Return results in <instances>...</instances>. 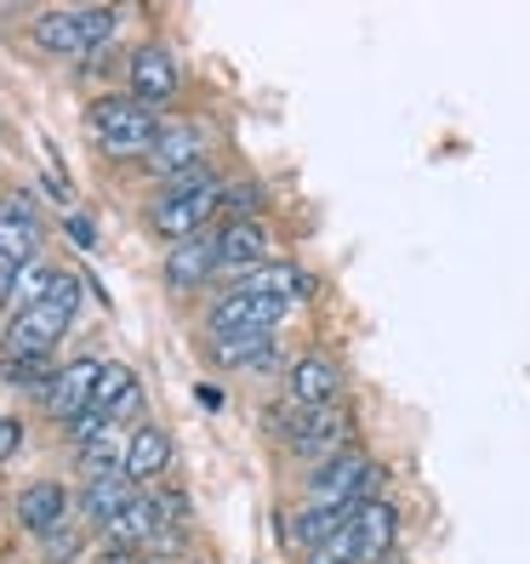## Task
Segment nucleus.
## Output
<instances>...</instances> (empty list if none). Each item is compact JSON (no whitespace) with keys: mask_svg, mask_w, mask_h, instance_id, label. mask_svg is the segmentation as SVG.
<instances>
[{"mask_svg":"<svg viewBox=\"0 0 530 564\" xmlns=\"http://www.w3.org/2000/svg\"><path fill=\"white\" fill-rule=\"evenodd\" d=\"M7 382H29V388H41L46 382V359H23V354H7Z\"/></svg>","mask_w":530,"mask_h":564,"instance_id":"a878e982","label":"nucleus"},{"mask_svg":"<svg viewBox=\"0 0 530 564\" xmlns=\"http://www.w3.org/2000/svg\"><path fill=\"white\" fill-rule=\"evenodd\" d=\"M75 553H80V536H75V530H63V524H57L52 536H46V558H52V564H69Z\"/></svg>","mask_w":530,"mask_h":564,"instance_id":"bb28decb","label":"nucleus"},{"mask_svg":"<svg viewBox=\"0 0 530 564\" xmlns=\"http://www.w3.org/2000/svg\"><path fill=\"white\" fill-rule=\"evenodd\" d=\"M35 251H41V217L23 194H7V200H0V269L18 274L35 262Z\"/></svg>","mask_w":530,"mask_h":564,"instance_id":"1a4fd4ad","label":"nucleus"},{"mask_svg":"<svg viewBox=\"0 0 530 564\" xmlns=\"http://www.w3.org/2000/svg\"><path fill=\"white\" fill-rule=\"evenodd\" d=\"M120 29L115 7H63V12H41L35 18V41L57 57H80V52H97L109 35Z\"/></svg>","mask_w":530,"mask_h":564,"instance_id":"39448f33","label":"nucleus"},{"mask_svg":"<svg viewBox=\"0 0 530 564\" xmlns=\"http://www.w3.org/2000/svg\"><path fill=\"white\" fill-rule=\"evenodd\" d=\"M212 348H217L223 365H235V371H251V377L280 371V365H285V354H280L274 337H240V343H212Z\"/></svg>","mask_w":530,"mask_h":564,"instance_id":"412c9836","label":"nucleus"},{"mask_svg":"<svg viewBox=\"0 0 530 564\" xmlns=\"http://www.w3.org/2000/svg\"><path fill=\"white\" fill-rule=\"evenodd\" d=\"M154 530H160V502L154 496H138V502L109 524V536H115V547H131V542H149Z\"/></svg>","mask_w":530,"mask_h":564,"instance_id":"5701e85b","label":"nucleus"},{"mask_svg":"<svg viewBox=\"0 0 530 564\" xmlns=\"http://www.w3.org/2000/svg\"><path fill=\"white\" fill-rule=\"evenodd\" d=\"M262 262H269V228L257 217L217 228V274H251Z\"/></svg>","mask_w":530,"mask_h":564,"instance_id":"9b49d317","label":"nucleus"},{"mask_svg":"<svg viewBox=\"0 0 530 564\" xmlns=\"http://www.w3.org/2000/svg\"><path fill=\"white\" fill-rule=\"evenodd\" d=\"M217 206H223V183H206V188H165L160 200H154V235L165 240V246H183V240H194V235H206L212 228V217H217Z\"/></svg>","mask_w":530,"mask_h":564,"instance_id":"0eeeda50","label":"nucleus"},{"mask_svg":"<svg viewBox=\"0 0 530 564\" xmlns=\"http://www.w3.org/2000/svg\"><path fill=\"white\" fill-rule=\"evenodd\" d=\"M165 462H172V440H165L154 422H143L138 434L126 440V479H131V485H143V479L165 474Z\"/></svg>","mask_w":530,"mask_h":564,"instance_id":"aec40b11","label":"nucleus"},{"mask_svg":"<svg viewBox=\"0 0 530 564\" xmlns=\"http://www.w3.org/2000/svg\"><path fill=\"white\" fill-rule=\"evenodd\" d=\"M285 388H291V400L296 405H337V393H343V365L331 359V354H303V359H291V371H285Z\"/></svg>","mask_w":530,"mask_h":564,"instance_id":"9d476101","label":"nucleus"},{"mask_svg":"<svg viewBox=\"0 0 530 564\" xmlns=\"http://www.w3.org/2000/svg\"><path fill=\"white\" fill-rule=\"evenodd\" d=\"M97 564H143V558H138V553H131V547H109V553H104V558H97Z\"/></svg>","mask_w":530,"mask_h":564,"instance_id":"c756f323","label":"nucleus"},{"mask_svg":"<svg viewBox=\"0 0 530 564\" xmlns=\"http://www.w3.org/2000/svg\"><path fill=\"white\" fill-rule=\"evenodd\" d=\"M149 165L160 177H183L206 165V131L201 126H160V143L149 149Z\"/></svg>","mask_w":530,"mask_h":564,"instance_id":"ddd939ff","label":"nucleus"},{"mask_svg":"<svg viewBox=\"0 0 530 564\" xmlns=\"http://www.w3.org/2000/svg\"><path fill=\"white\" fill-rule=\"evenodd\" d=\"M52 280H57V269H46V262H29V269H18V280H12L18 314H23V308H41L46 296H52Z\"/></svg>","mask_w":530,"mask_h":564,"instance_id":"b1692460","label":"nucleus"},{"mask_svg":"<svg viewBox=\"0 0 530 564\" xmlns=\"http://www.w3.org/2000/svg\"><path fill=\"white\" fill-rule=\"evenodd\" d=\"M18 519H23L29 530H41V536H52V530L69 519V490H63L57 479L29 485V490L18 496Z\"/></svg>","mask_w":530,"mask_h":564,"instance_id":"f3484780","label":"nucleus"},{"mask_svg":"<svg viewBox=\"0 0 530 564\" xmlns=\"http://www.w3.org/2000/svg\"><path fill=\"white\" fill-rule=\"evenodd\" d=\"M91 131L109 154H149L160 143V120L138 97H104V104H91Z\"/></svg>","mask_w":530,"mask_h":564,"instance_id":"423d86ee","label":"nucleus"},{"mask_svg":"<svg viewBox=\"0 0 530 564\" xmlns=\"http://www.w3.org/2000/svg\"><path fill=\"white\" fill-rule=\"evenodd\" d=\"M235 291L246 296H274V303H296V296H309V274L291 269V262H262V269L240 274Z\"/></svg>","mask_w":530,"mask_h":564,"instance_id":"6ab92c4d","label":"nucleus"},{"mask_svg":"<svg viewBox=\"0 0 530 564\" xmlns=\"http://www.w3.org/2000/svg\"><path fill=\"white\" fill-rule=\"evenodd\" d=\"M143 405V388H138V377L126 371V365H104V371H97V388H91V411L97 416H109V422H120V416H131Z\"/></svg>","mask_w":530,"mask_h":564,"instance_id":"dca6fc26","label":"nucleus"},{"mask_svg":"<svg viewBox=\"0 0 530 564\" xmlns=\"http://www.w3.org/2000/svg\"><path fill=\"white\" fill-rule=\"evenodd\" d=\"M69 240H75V246H97V235H91L86 217H69Z\"/></svg>","mask_w":530,"mask_h":564,"instance_id":"c85d7f7f","label":"nucleus"},{"mask_svg":"<svg viewBox=\"0 0 530 564\" xmlns=\"http://www.w3.org/2000/svg\"><path fill=\"white\" fill-rule=\"evenodd\" d=\"M393 530H400V508H393L388 496H377V502L359 508L331 542H320L303 564H382L393 553Z\"/></svg>","mask_w":530,"mask_h":564,"instance_id":"f257e3e1","label":"nucleus"},{"mask_svg":"<svg viewBox=\"0 0 530 564\" xmlns=\"http://www.w3.org/2000/svg\"><path fill=\"white\" fill-rule=\"evenodd\" d=\"M75 308H80V274L57 269V280H52V296H46V303H41V308H23V314L7 325V354L46 359V354L57 348V337L69 330Z\"/></svg>","mask_w":530,"mask_h":564,"instance_id":"f03ea898","label":"nucleus"},{"mask_svg":"<svg viewBox=\"0 0 530 564\" xmlns=\"http://www.w3.org/2000/svg\"><path fill=\"white\" fill-rule=\"evenodd\" d=\"M97 371H104V359H75V365H63V371H57V388H52V411L69 416V422H75L80 411H91Z\"/></svg>","mask_w":530,"mask_h":564,"instance_id":"a211bd4d","label":"nucleus"},{"mask_svg":"<svg viewBox=\"0 0 530 564\" xmlns=\"http://www.w3.org/2000/svg\"><path fill=\"white\" fill-rule=\"evenodd\" d=\"M131 97H138L143 109H160V104H172L177 97V63L165 46H138L131 52Z\"/></svg>","mask_w":530,"mask_h":564,"instance_id":"f8f14e48","label":"nucleus"},{"mask_svg":"<svg viewBox=\"0 0 530 564\" xmlns=\"http://www.w3.org/2000/svg\"><path fill=\"white\" fill-rule=\"evenodd\" d=\"M257 206H262V183H251V177L246 183H223V206H217L223 217L246 223V212H257Z\"/></svg>","mask_w":530,"mask_h":564,"instance_id":"393cba45","label":"nucleus"},{"mask_svg":"<svg viewBox=\"0 0 530 564\" xmlns=\"http://www.w3.org/2000/svg\"><path fill=\"white\" fill-rule=\"evenodd\" d=\"M354 513H359V508H303V513L291 519V542L303 547V553H314L320 542L337 536V530H343Z\"/></svg>","mask_w":530,"mask_h":564,"instance_id":"4be33fe9","label":"nucleus"},{"mask_svg":"<svg viewBox=\"0 0 530 564\" xmlns=\"http://www.w3.org/2000/svg\"><path fill=\"white\" fill-rule=\"evenodd\" d=\"M291 314V303H274V296H246V291H228L223 303H212L206 330L212 343H240V337H274V325Z\"/></svg>","mask_w":530,"mask_h":564,"instance_id":"6e6552de","label":"nucleus"},{"mask_svg":"<svg viewBox=\"0 0 530 564\" xmlns=\"http://www.w3.org/2000/svg\"><path fill=\"white\" fill-rule=\"evenodd\" d=\"M269 427L296 451V456H309V462H325V456H337V451H348V416L337 411V405H296V400H285V405H274L269 411Z\"/></svg>","mask_w":530,"mask_h":564,"instance_id":"20e7f679","label":"nucleus"},{"mask_svg":"<svg viewBox=\"0 0 530 564\" xmlns=\"http://www.w3.org/2000/svg\"><path fill=\"white\" fill-rule=\"evenodd\" d=\"M12 280H18V274H7V269H0V303L12 296Z\"/></svg>","mask_w":530,"mask_h":564,"instance_id":"7c9ffc66","label":"nucleus"},{"mask_svg":"<svg viewBox=\"0 0 530 564\" xmlns=\"http://www.w3.org/2000/svg\"><path fill=\"white\" fill-rule=\"evenodd\" d=\"M212 274H217V228H206V235H194V240L165 251V285L194 291V285H206Z\"/></svg>","mask_w":530,"mask_h":564,"instance_id":"4468645a","label":"nucleus"},{"mask_svg":"<svg viewBox=\"0 0 530 564\" xmlns=\"http://www.w3.org/2000/svg\"><path fill=\"white\" fill-rule=\"evenodd\" d=\"M23 451V422L18 416H0V462H12Z\"/></svg>","mask_w":530,"mask_h":564,"instance_id":"cd10ccee","label":"nucleus"},{"mask_svg":"<svg viewBox=\"0 0 530 564\" xmlns=\"http://www.w3.org/2000/svg\"><path fill=\"white\" fill-rule=\"evenodd\" d=\"M377 496H382V468L354 445L314 462V474H309V508H366Z\"/></svg>","mask_w":530,"mask_h":564,"instance_id":"7ed1b4c3","label":"nucleus"},{"mask_svg":"<svg viewBox=\"0 0 530 564\" xmlns=\"http://www.w3.org/2000/svg\"><path fill=\"white\" fill-rule=\"evenodd\" d=\"M131 502H138V485L126 479V468H115V474H97V479H86V496H80V508H86V519L91 524H115Z\"/></svg>","mask_w":530,"mask_h":564,"instance_id":"2eb2a0df","label":"nucleus"}]
</instances>
